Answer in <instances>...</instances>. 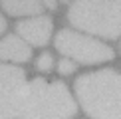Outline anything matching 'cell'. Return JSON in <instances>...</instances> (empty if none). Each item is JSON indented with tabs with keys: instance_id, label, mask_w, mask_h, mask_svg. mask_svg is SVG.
Instances as JSON below:
<instances>
[{
	"instance_id": "277c9868",
	"label": "cell",
	"mask_w": 121,
	"mask_h": 119,
	"mask_svg": "<svg viewBox=\"0 0 121 119\" xmlns=\"http://www.w3.org/2000/svg\"><path fill=\"white\" fill-rule=\"evenodd\" d=\"M56 48L60 54L73 58L79 64H103L113 60V50L107 44L72 32V30H60L56 36Z\"/></svg>"
},
{
	"instance_id": "3957f363",
	"label": "cell",
	"mask_w": 121,
	"mask_h": 119,
	"mask_svg": "<svg viewBox=\"0 0 121 119\" xmlns=\"http://www.w3.org/2000/svg\"><path fill=\"white\" fill-rule=\"evenodd\" d=\"M68 20L75 28L103 38L121 36V2H73Z\"/></svg>"
},
{
	"instance_id": "30bf717a",
	"label": "cell",
	"mask_w": 121,
	"mask_h": 119,
	"mask_svg": "<svg viewBox=\"0 0 121 119\" xmlns=\"http://www.w3.org/2000/svg\"><path fill=\"white\" fill-rule=\"evenodd\" d=\"M58 72L60 73H72V72H75V64L73 62H69V60H62V62L58 64Z\"/></svg>"
},
{
	"instance_id": "6da1fadb",
	"label": "cell",
	"mask_w": 121,
	"mask_h": 119,
	"mask_svg": "<svg viewBox=\"0 0 121 119\" xmlns=\"http://www.w3.org/2000/svg\"><path fill=\"white\" fill-rule=\"evenodd\" d=\"M75 93L91 119H121V73L99 69L75 81Z\"/></svg>"
},
{
	"instance_id": "5b68a950",
	"label": "cell",
	"mask_w": 121,
	"mask_h": 119,
	"mask_svg": "<svg viewBox=\"0 0 121 119\" xmlns=\"http://www.w3.org/2000/svg\"><path fill=\"white\" fill-rule=\"evenodd\" d=\"M28 91L24 69L14 66H0V119H14L20 115Z\"/></svg>"
},
{
	"instance_id": "8992f818",
	"label": "cell",
	"mask_w": 121,
	"mask_h": 119,
	"mask_svg": "<svg viewBox=\"0 0 121 119\" xmlns=\"http://www.w3.org/2000/svg\"><path fill=\"white\" fill-rule=\"evenodd\" d=\"M16 30L24 40H28V44L46 46L50 36H52V18L40 16L32 20H22V22L16 24Z\"/></svg>"
},
{
	"instance_id": "7a4b0ae2",
	"label": "cell",
	"mask_w": 121,
	"mask_h": 119,
	"mask_svg": "<svg viewBox=\"0 0 121 119\" xmlns=\"http://www.w3.org/2000/svg\"><path fill=\"white\" fill-rule=\"evenodd\" d=\"M78 105L68 87L58 81L34 79L28 83L20 119H69L75 115Z\"/></svg>"
},
{
	"instance_id": "52a82bcc",
	"label": "cell",
	"mask_w": 121,
	"mask_h": 119,
	"mask_svg": "<svg viewBox=\"0 0 121 119\" xmlns=\"http://www.w3.org/2000/svg\"><path fill=\"white\" fill-rule=\"evenodd\" d=\"M32 52L30 46L18 36H6L0 40V60H12V62H28Z\"/></svg>"
},
{
	"instance_id": "ba28073f",
	"label": "cell",
	"mask_w": 121,
	"mask_h": 119,
	"mask_svg": "<svg viewBox=\"0 0 121 119\" xmlns=\"http://www.w3.org/2000/svg\"><path fill=\"white\" fill-rule=\"evenodd\" d=\"M2 6L10 16H30V14L42 12V4L40 2H4Z\"/></svg>"
},
{
	"instance_id": "9c48e42d",
	"label": "cell",
	"mask_w": 121,
	"mask_h": 119,
	"mask_svg": "<svg viewBox=\"0 0 121 119\" xmlns=\"http://www.w3.org/2000/svg\"><path fill=\"white\" fill-rule=\"evenodd\" d=\"M54 66V60H52V54H48V52H44L42 56L38 58V69L40 72H50Z\"/></svg>"
},
{
	"instance_id": "8fae6325",
	"label": "cell",
	"mask_w": 121,
	"mask_h": 119,
	"mask_svg": "<svg viewBox=\"0 0 121 119\" xmlns=\"http://www.w3.org/2000/svg\"><path fill=\"white\" fill-rule=\"evenodd\" d=\"M4 28H6V20H4L2 16H0V34L4 32Z\"/></svg>"
}]
</instances>
